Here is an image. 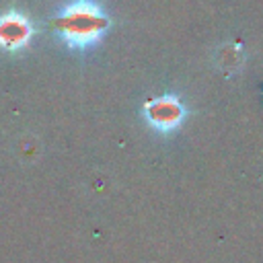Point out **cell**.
<instances>
[{"mask_svg":"<svg viewBox=\"0 0 263 263\" xmlns=\"http://www.w3.org/2000/svg\"><path fill=\"white\" fill-rule=\"evenodd\" d=\"M55 31L70 49H88L107 33L111 18L95 0H74L53 21Z\"/></svg>","mask_w":263,"mask_h":263,"instance_id":"6da1fadb","label":"cell"},{"mask_svg":"<svg viewBox=\"0 0 263 263\" xmlns=\"http://www.w3.org/2000/svg\"><path fill=\"white\" fill-rule=\"evenodd\" d=\"M142 113L152 129H156L158 134H171L181 125L187 111L177 95L164 92V95L150 99L142 107Z\"/></svg>","mask_w":263,"mask_h":263,"instance_id":"7a4b0ae2","label":"cell"},{"mask_svg":"<svg viewBox=\"0 0 263 263\" xmlns=\"http://www.w3.org/2000/svg\"><path fill=\"white\" fill-rule=\"evenodd\" d=\"M33 25L27 14L21 10H6L0 14V49L8 53H16L25 49L33 37Z\"/></svg>","mask_w":263,"mask_h":263,"instance_id":"3957f363","label":"cell"},{"mask_svg":"<svg viewBox=\"0 0 263 263\" xmlns=\"http://www.w3.org/2000/svg\"><path fill=\"white\" fill-rule=\"evenodd\" d=\"M216 62H218V68L226 74H234L240 64L245 62V53H242V47L238 43H228V45H222L218 55H216Z\"/></svg>","mask_w":263,"mask_h":263,"instance_id":"277c9868","label":"cell"}]
</instances>
